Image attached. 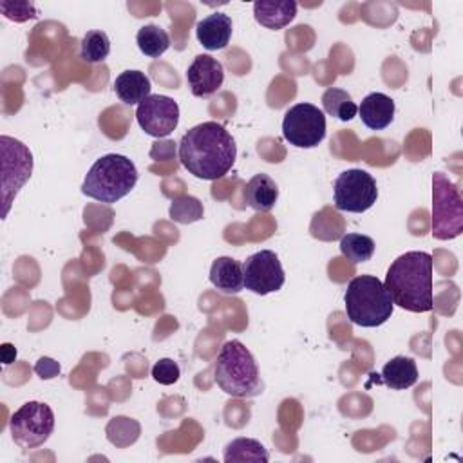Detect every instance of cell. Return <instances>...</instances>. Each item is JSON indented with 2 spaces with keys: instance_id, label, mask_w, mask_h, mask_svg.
Segmentation results:
<instances>
[{
  "instance_id": "obj_1",
  "label": "cell",
  "mask_w": 463,
  "mask_h": 463,
  "mask_svg": "<svg viewBox=\"0 0 463 463\" xmlns=\"http://www.w3.org/2000/svg\"><path fill=\"white\" fill-rule=\"evenodd\" d=\"M235 157V141L217 121L192 127L179 141V161L197 179H221L230 172Z\"/></svg>"
},
{
  "instance_id": "obj_2",
  "label": "cell",
  "mask_w": 463,
  "mask_h": 463,
  "mask_svg": "<svg viewBox=\"0 0 463 463\" xmlns=\"http://www.w3.org/2000/svg\"><path fill=\"white\" fill-rule=\"evenodd\" d=\"M394 306L412 313H427L434 306L432 297V255L407 251L387 269L385 282Z\"/></svg>"
},
{
  "instance_id": "obj_3",
  "label": "cell",
  "mask_w": 463,
  "mask_h": 463,
  "mask_svg": "<svg viewBox=\"0 0 463 463\" xmlns=\"http://www.w3.org/2000/svg\"><path fill=\"white\" fill-rule=\"evenodd\" d=\"M213 374L221 391L233 398H251L264 391L259 365L241 340L222 344L217 353Z\"/></svg>"
},
{
  "instance_id": "obj_4",
  "label": "cell",
  "mask_w": 463,
  "mask_h": 463,
  "mask_svg": "<svg viewBox=\"0 0 463 463\" xmlns=\"http://www.w3.org/2000/svg\"><path fill=\"white\" fill-rule=\"evenodd\" d=\"M137 183V168L136 165L121 154H107L94 161L89 168L83 183L81 192L105 204H112L125 195Z\"/></svg>"
},
{
  "instance_id": "obj_5",
  "label": "cell",
  "mask_w": 463,
  "mask_h": 463,
  "mask_svg": "<svg viewBox=\"0 0 463 463\" xmlns=\"http://www.w3.org/2000/svg\"><path fill=\"white\" fill-rule=\"evenodd\" d=\"M344 302L347 318L362 327H378L385 324L394 311V302L387 288L374 275H356L351 279Z\"/></svg>"
},
{
  "instance_id": "obj_6",
  "label": "cell",
  "mask_w": 463,
  "mask_h": 463,
  "mask_svg": "<svg viewBox=\"0 0 463 463\" xmlns=\"http://www.w3.org/2000/svg\"><path fill=\"white\" fill-rule=\"evenodd\" d=\"M463 232V201L458 186L443 174L432 175V235L450 241Z\"/></svg>"
},
{
  "instance_id": "obj_7",
  "label": "cell",
  "mask_w": 463,
  "mask_h": 463,
  "mask_svg": "<svg viewBox=\"0 0 463 463\" xmlns=\"http://www.w3.org/2000/svg\"><path fill=\"white\" fill-rule=\"evenodd\" d=\"M9 430L18 447L36 449L52 434L54 412L43 402H25L11 416Z\"/></svg>"
},
{
  "instance_id": "obj_8",
  "label": "cell",
  "mask_w": 463,
  "mask_h": 463,
  "mask_svg": "<svg viewBox=\"0 0 463 463\" xmlns=\"http://www.w3.org/2000/svg\"><path fill=\"white\" fill-rule=\"evenodd\" d=\"M284 139L297 148H313L326 137V116L313 103L289 107L282 119Z\"/></svg>"
},
{
  "instance_id": "obj_9",
  "label": "cell",
  "mask_w": 463,
  "mask_h": 463,
  "mask_svg": "<svg viewBox=\"0 0 463 463\" xmlns=\"http://www.w3.org/2000/svg\"><path fill=\"white\" fill-rule=\"evenodd\" d=\"M2 195H4V217L11 208V203L18 190L25 184L33 172V154L18 139L2 136Z\"/></svg>"
},
{
  "instance_id": "obj_10",
  "label": "cell",
  "mask_w": 463,
  "mask_h": 463,
  "mask_svg": "<svg viewBox=\"0 0 463 463\" xmlns=\"http://www.w3.org/2000/svg\"><path fill=\"white\" fill-rule=\"evenodd\" d=\"M378 199V188L374 177L362 170L351 168L335 179L333 184V201L338 210L362 213L369 210Z\"/></svg>"
},
{
  "instance_id": "obj_11",
  "label": "cell",
  "mask_w": 463,
  "mask_h": 463,
  "mask_svg": "<svg viewBox=\"0 0 463 463\" xmlns=\"http://www.w3.org/2000/svg\"><path fill=\"white\" fill-rule=\"evenodd\" d=\"M242 279L246 289L255 295H268L284 286V268L271 250H260L250 255L242 264Z\"/></svg>"
},
{
  "instance_id": "obj_12",
  "label": "cell",
  "mask_w": 463,
  "mask_h": 463,
  "mask_svg": "<svg viewBox=\"0 0 463 463\" xmlns=\"http://www.w3.org/2000/svg\"><path fill=\"white\" fill-rule=\"evenodd\" d=\"M139 127L154 137H166L179 123V105L168 96L150 94L136 109Z\"/></svg>"
},
{
  "instance_id": "obj_13",
  "label": "cell",
  "mask_w": 463,
  "mask_h": 463,
  "mask_svg": "<svg viewBox=\"0 0 463 463\" xmlns=\"http://www.w3.org/2000/svg\"><path fill=\"white\" fill-rule=\"evenodd\" d=\"M186 81L195 98H210L224 81L222 63L210 54H197L188 65Z\"/></svg>"
},
{
  "instance_id": "obj_14",
  "label": "cell",
  "mask_w": 463,
  "mask_h": 463,
  "mask_svg": "<svg viewBox=\"0 0 463 463\" xmlns=\"http://www.w3.org/2000/svg\"><path fill=\"white\" fill-rule=\"evenodd\" d=\"M232 33H233V24L226 13L208 14L195 25V36L199 43L208 51L224 49L230 43Z\"/></svg>"
},
{
  "instance_id": "obj_15",
  "label": "cell",
  "mask_w": 463,
  "mask_h": 463,
  "mask_svg": "<svg viewBox=\"0 0 463 463\" xmlns=\"http://www.w3.org/2000/svg\"><path fill=\"white\" fill-rule=\"evenodd\" d=\"M394 112H396L394 101L383 92L367 94L358 107L362 123L371 130L387 128L394 119Z\"/></svg>"
},
{
  "instance_id": "obj_16",
  "label": "cell",
  "mask_w": 463,
  "mask_h": 463,
  "mask_svg": "<svg viewBox=\"0 0 463 463\" xmlns=\"http://www.w3.org/2000/svg\"><path fill=\"white\" fill-rule=\"evenodd\" d=\"M297 14V2L293 0H257L253 4L255 20L268 29H282L293 22Z\"/></svg>"
},
{
  "instance_id": "obj_17",
  "label": "cell",
  "mask_w": 463,
  "mask_h": 463,
  "mask_svg": "<svg viewBox=\"0 0 463 463\" xmlns=\"http://www.w3.org/2000/svg\"><path fill=\"white\" fill-rule=\"evenodd\" d=\"M244 203L255 212H269L279 199L277 183L264 172L255 174L246 184L242 192Z\"/></svg>"
},
{
  "instance_id": "obj_18",
  "label": "cell",
  "mask_w": 463,
  "mask_h": 463,
  "mask_svg": "<svg viewBox=\"0 0 463 463\" xmlns=\"http://www.w3.org/2000/svg\"><path fill=\"white\" fill-rule=\"evenodd\" d=\"M210 282L221 293H239L244 288L242 264L233 257H217L210 268Z\"/></svg>"
},
{
  "instance_id": "obj_19",
  "label": "cell",
  "mask_w": 463,
  "mask_h": 463,
  "mask_svg": "<svg viewBox=\"0 0 463 463\" xmlns=\"http://www.w3.org/2000/svg\"><path fill=\"white\" fill-rule=\"evenodd\" d=\"M114 90H116V96L125 105H136V103L139 105L145 98L150 96L152 85H150V80L145 72H141V71H123L114 80Z\"/></svg>"
},
{
  "instance_id": "obj_20",
  "label": "cell",
  "mask_w": 463,
  "mask_h": 463,
  "mask_svg": "<svg viewBox=\"0 0 463 463\" xmlns=\"http://www.w3.org/2000/svg\"><path fill=\"white\" fill-rule=\"evenodd\" d=\"M380 380L394 391L409 389L418 382L416 362L411 356H394L383 365Z\"/></svg>"
},
{
  "instance_id": "obj_21",
  "label": "cell",
  "mask_w": 463,
  "mask_h": 463,
  "mask_svg": "<svg viewBox=\"0 0 463 463\" xmlns=\"http://www.w3.org/2000/svg\"><path fill=\"white\" fill-rule=\"evenodd\" d=\"M224 461L226 463H266L269 461V454L264 445L253 438H237L232 439L224 447Z\"/></svg>"
},
{
  "instance_id": "obj_22",
  "label": "cell",
  "mask_w": 463,
  "mask_h": 463,
  "mask_svg": "<svg viewBox=\"0 0 463 463\" xmlns=\"http://www.w3.org/2000/svg\"><path fill=\"white\" fill-rule=\"evenodd\" d=\"M322 107L329 116L340 121H351L358 112V105L353 101L351 94L338 87H329L322 94Z\"/></svg>"
},
{
  "instance_id": "obj_23",
  "label": "cell",
  "mask_w": 463,
  "mask_h": 463,
  "mask_svg": "<svg viewBox=\"0 0 463 463\" xmlns=\"http://www.w3.org/2000/svg\"><path fill=\"white\" fill-rule=\"evenodd\" d=\"M136 43L145 56L159 58L170 47V36L163 27L156 24H146L137 31Z\"/></svg>"
},
{
  "instance_id": "obj_24",
  "label": "cell",
  "mask_w": 463,
  "mask_h": 463,
  "mask_svg": "<svg viewBox=\"0 0 463 463\" xmlns=\"http://www.w3.org/2000/svg\"><path fill=\"white\" fill-rule=\"evenodd\" d=\"M110 52V40L99 29L87 31L80 42V58L87 63H99Z\"/></svg>"
},
{
  "instance_id": "obj_25",
  "label": "cell",
  "mask_w": 463,
  "mask_h": 463,
  "mask_svg": "<svg viewBox=\"0 0 463 463\" xmlns=\"http://www.w3.org/2000/svg\"><path fill=\"white\" fill-rule=\"evenodd\" d=\"M340 251L354 264L365 262L374 253V241L364 233H347L340 239Z\"/></svg>"
},
{
  "instance_id": "obj_26",
  "label": "cell",
  "mask_w": 463,
  "mask_h": 463,
  "mask_svg": "<svg viewBox=\"0 0 463 463\" xmlns=\"http://www.w3.org/2000/svg\"><path fill=\"white\" fill-rule=\"evenodd\" d=\"M168 213H170L172 221H175L179 224H190V222L203 219L204 208L197 197L183 194V195H177L172 199Z\"/></svg>"
},
{
  "instance_id": "obj_27",
  "label": "cell",
  "mask_w": 463,
  "mask_h": 463,
  "mask_svg": "<svg viewBox=\"0 0 463 463\" xmlns=\"http://www.w3.org/2000/svg\"><path fill=\"white\" fill-rule=\"evenodd\" d=\"M0 11L4 13L5 18L13 22H25L33 20L38 16V11L33 2H0Z\"/></svg>"
},
{
  "instance_id": "obj_28",
  "label": "cell",
  "mask_w": 463,
  "mask_h": 463,
  "mask_svg": "<svg viewBox=\"0 0 463 463\" xmlns=\"http://www.w3.org/2000/svg\"><path fill=\"white\" fill-rule=\"evenodd\" d=\"M181 369L172 358H161L152 367V378L161 385H172L179 380Z\"/></svg>"
},
{
  "instance_id": "obj_29",
  "label": "cell",
  "mask_w": 463,
  "mask_h": 463,
  "mask_svg": "<svg viewBox=\"0 0 463 463\" xmlns=\"http://www.w3.org/2000/svg\"><path fill=\"white\" fill-rule=\"evenodd\" d=\"M60 364L49 356H42L36 364H34V373L42 378V380H51L54 376L60 374Z\"/></svg>"
},
{
  "instance_id": "obj_30",
  "label": "cell",
  "mask_w": 463,
  "mask_h": 463,
  "mask_svg": "<svg viewBox=\"0 0 463 463\" xmlns=\"http://www.w3.org/2000/svg\"><path fill=\"white\" fill-rule=\"evenodd\" d=\"M175 143L174 141H157L154 143L152 150H150V157H154L156 161H165V159H172L175 154Z\"/></svg>"
},
{
  "instance_id": "obj_31",
  "label": "cell",
  "mask_w": 463,
  "mask_h": 463,
  "mask_svg": "<svg viewBox=\"0 0 463 463\" xmlns=\"http://www.w3.org/2000/svg\"><path fill=\"white\" fill-rule=\"evenodd\" d=\"M0 354H2V364H4V365H9V364H13L14 358H16V347H14L13 344L5 342V344L0 345Z\"/></svg>"
}]
</instances>
